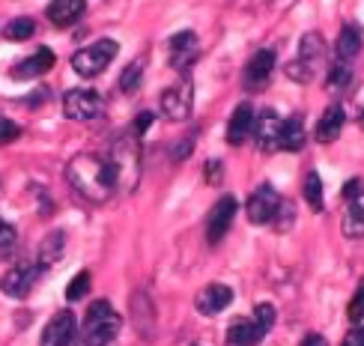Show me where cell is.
Masks as SVG:
<instances>
[{
    "label": "cell",
    "mask_w": 364,
    "mask_h": 346,
    "mask_svg": "<svg viewBox=\"0 0 364 346\" xmlns=\"http://www.w3.org/2000/svg\"><path fill=\"white\" fill-rule=\"evenodd\" d=\"M141 78H144V60L138 57L132 66H126L123 78H119V90H123V93H134V90L141 87Z\"/></svg>",
    "instance_id": "cell-27"
},
{
    "label": "cell",
    "mask_w": 364,
    "mask_h": 346,
    "mask_svg": "<svg viewBox=\"0 0 364 346\" xmlns=\"http://www.w3.org/2000/svg\"><path fill=\"white\" fill-rule=\"evenodd\" d=\"M275 48H260L248 63H245V72H242V87L248 90V93H260L266 90V84L272 81V72H275Z\"/></svg>",
    "instance_id": "cell-10"
},
{
    "label": "cell",
    "mask_w": 364,
    "mask_h": 346,
    "mask_svg": "<svg viewBox=\"0 0 364 346\" xmlns=\"http://www.w3.org/2000/svg\"><path fill=\"white\" fill-rule=\"evenodd\" d=\"M206 179H209L212 185H215L218 179H221V164H218V161H209V164H206Z\"/></svg>",
    "instance_id": "cell-36"
},
{
    "label": "cell",
    "mask_w": 364,
    "mask_h": 346,
    "mask_svg": "<svg viewBox=\"0 0 364 346\" xmlns=\"http://www.w3.org/2000/svg\"><path fill=\"white\" fill-rule=\"evenodd\" d=\"M45 275V266H33V263H21V266H15L9 269V272L0 278V293L9 296V298H27L30 290L39 283V278Z\"/></svg>",
    "instance_id": "cell-9"
},
{
    "label": "cell",
    "mask_w": 364,
    "mask_h": 346,
    "mask_svg": "<svg viewBox=\"0 0 364 346\" xmlns=\"http://www.w3.org/2000/svg\"><path fill=\"white\" fill-rule=\"evenodd\" d=\"M117 51H119V45L114 39H99V42L72 54V69H75V75H81V78H96V75H102L114 63Z\"/></svg>",
    "instance_id": "cell-5"
},
{
    "label": "cell",
    "mask_w": 364,
    "mask_h": 346,
    "mask_svg": "<svg viewBox=\"0 0 364 346\" xmlns=\"http://www.w3.org/2000/svg\"><path fill=\"white\" fill-rule=\"evenodd\" d=\"M281 129H284V119L272 108H266L260 117H257L254 138H257L260 153H278V149H281Z\"/></svg>",
    "instance_id": "cell-15"
},
{
    "label": "cell",
    "mask_w": 364,
    "mask_h": 346,
    "mask_svg": "<svg viewBox=\"0 0 364 346\" xmlns=\"http://www.w3.org/2000/svg\"><path fill=\"white\" fill-rule=\"evenodd\" d=\"M90 287H93V278H90V272H78V275L69 281L66 298H69V302H81V298L90 293Z\"/></svg>",
    "instance_id": "cell-28"
},
{
    "label": "cell",
    "mask_w": 364,
    "mask_h": 346,
    "mask_svg": "<svg viewBox=\"0 0 364 346\" xmlns=\"http://www.w3.org/2000/svg\"><path fill=\"white\" fill-rule=\"evenodd\" d=\"M296 224V209H293V203L290 200H281V206H278V212H275V218H272V227H275L278 233H287Z\"/></svg>",
    "instance_id": "cell-30"
},
{
    "label": "cell",
    "mask_w": 364,
    "mask_h": 346,
    "mask_svg": "<svg viewBox=\"0 0 364 346\" xmlns=\"http://www.w3.org/2000/svg\"><path fill=\"white\" fill-rule=\"evenodd\" d=\"M254 108L248 102H242V104H236V111H233V117H230V123H227V144L230 146H242L248 141V134L254 131Z\"/></svg>",
    "instance_id": "cell-18"
},
{
    "label": "cell",
    "mask_w": 364,
    "mask_h": 346,
    "mask_svg": "<svg viewBox=\"0 0 364 346\" xmlns=\"http://www.w3.org/2000/svg\"><path fill=\"white\" fill-rule=\"evenodd\" d=\"M75 337H78V317L72 310H57L42 328L39 346H72Z\"/></svg>",
    "instance_id": "cell-11"
},
{
    "label": "cell",
    "mask_w": 364,
    "mask_h": 346,
    "mask_svg": "<svg viewBox=\"0 0 364 346\" xmlns=\"http://www.w3.org/2000/svg\"><path fill=\"white\" fill-rule=\"evenodd\" d=\"M281 194L272 188L269 183L257 188L251 198H248V206H245V212H248V221L251 224H272V218H275L278 212V206H281Z\"/></svg>",
    "instance_id": "cell-14"
},
{
    "label": "cell",
    "mask_w": 364,
    "mask_h": 346,
    "mask_svg": "<svg viewBox=\"0 0 364 346\" xmlns=\"http://www.w3.org/2000/svg\"><path fill=\"white\" fill-rule=\"evenodd\" d=\"M236 218V198H221L215 206H212V212L206 218V242L209 245H221L224 236L230 233V224Z\"/></svg>",
    "instance_id": "cell-13"
},
{
    "label": "cell",
    "mask_w": 364,
    "mask_h": 346,
    "mask_svg": "<svg viewBox=\"0 0 364 346\" xmlns=\"http://www.w3.org/2000/svg\"><path fill=\"white\" fill-rule=\"evenodd\" d=\"M54 63H57L54 51L42 45V48H36L30 57H24L21 63H15V66H12V78H15V81H33V78H42L45 72H51V69H54Z\"/></svg>",
    "instance_id": "cell-17"
},
{
    "label": "cell",
    "mask_w": 364,
    "mask_h": 346,
    "mask_svg": "<svg viewBox=\"0 0 364 346\" xmlns=\"http://www.w3.org/2000/svg\"><path fill=\"white\" fill-rule=\"evenodd\" d=\"M102 111H105V102L90 87H75L63 96V114L75 119V123H90V119L102 117Z\"/></svg>",
    "instance_id": "cell-7"
},
{
    "label": "cell",
    "mask_w": 364,
    "mask_h": 346,
    "mask_svg": "<svg viewBox=\"0 0 364 346\" xmlns=\"http://www.w3.org/2000/svg\"><path fill=\"white\" fill-rule=\"evenodd\" d=\"M153 119H156V117H153V114H149V111L138 114V119H134V126H132V131H134V134H138V138H141V134H144V131H146L149 126H153Z\"/></svg>",
    "instance_id": "cell-34"
},
{
    "label": "cell",
    "mask_w": 364,
    "mask_h": 346,
    "mask_svg": "<svg viewBox=\"0 0 364 346\" xmlns=\"http://www.w3.org/2000/svg\"><path fill=\"white\" fill-rule=\"evenodd\" d=\"M69 185L90 203H105L119 191V173L111 156L99 153H81L66 164Z\"/></svg>",
    "instance_id": "cell-1"
},
{
    "label": "cell",
    "mask_w": 364,
    "mask_h": 346,
    "mask_svg": "<svg viewBox=\"0 0 364 346\" xmlns=\"http://www.w3.org/2000/svg\"><path fill=\"white\" fill-rule=\"evenodd\" d=\"M343 123H346V111L343 104H328V108L323 111V117L316 119V141L320 144H335L341 138L343 131Z\"/></svg>",
    "instance_id": "cell-19"
},
{
    "label": "cell",
    "mask_w": 364,
    "mask_h": 346,
    "mask_svg": "<svg viewBox=\"0 0 364 346\" xmlns=\"http://www.w3.org/2000/svg\"><path fill=\"white\" fill-rule=\"evenodd\" d=\"M341 230L346 239H364V188L355 191L353 198H346Z\"/></svg>",
    "instance_id": "cell-20"
},
{
    "label": "cell",
    "mask_w": 364,
    "mask_h": 346,
    "mask_svg": "<svg viewBox=\"0 0 364 346\" xmlns=\"http://www.w3.org/2000/svg\"><path fill=\"white\" fill-rule=\"evenodd\" d=\"M350 320L353 323H361L364 320V281L358 283V290H355L353 302H350Z\"/></svg>",
    "instance_id": "cell-33"
},
{
    "label": "cell",
    "mask_w": 364,
    "mask_h": 346,
    "mask_svg": "<svg viewBox=\"0 0 364 346\" xmlns=\"http://www.w3.org/2000/svg\"><path fill=\"white\" fill-rule=\"evenodd\" d=\"M278 310L272 305H257L254 317H236L227 328V343L230 346H257L275 325Z\"/></svg>",
    "instance_id": "cell-4"
},
{
    "label": "cell",
    "mask_w": 364,
    "mask_h": 346,
    "mask_svg": "<svg viewBox=\"0 0 364 346\" xmlns=\"http://www.w3.org/2000/svg\"><path fill=\"white\" fill-rule=\"evenodd\" d=\"M63 248H66V236L60 233V230H51L48 236L42 239L39 254H36V263H39V266H45V269L57 266L60 260H63Z\"/></svg>",
    "instance_id": "cell-23"
},
{
    "label": "cell",
    "mask_w": 364,
    "mask_h": 346,
    "mask_svg": "<svg viewBox=\"0 0 364 346\" xmlns=\"http://www.w3.org/2000/svg\"><path fill=\"white\" fill-rule=\"evenodd\" d=\"M361 45H364L361 27L358 24H343L341 36H338V45H335V54H338V60H343V63H350V60L358 57Z\"/></svg>",
    "instance_id": "cell-22"
},
{
    "label": "cell",
    "mask_w": 364,
    "mask_h": 346,
    "mask_svg": "<svg viewBox=\"0 0 364 346\" xmlns=\"http://www.w3.org/2000/svg\"><path fill=\"white\" fill-rule=\"evenodd\" d=\"M18 134H21V129L15 126L12 119L0 117V146H6V144H12V141H18Z\"/></svg>",
    "instance_id": "cell-32"
},
{
    "label": "cell",
    "mask_w": 364,
    "mask_h": 346,
    "mask_svg": "<svg viewBox=\"0 0 364 346\" xmlns=\"http://www.w3.org/2000/svg\"><path fill=\"white\" fill-rule=\"evenodd\" d=\"M15 242H18V233H15L12 224H4V227H0V257H9Z\"/></svg>",
    "instance_id": "cell-31"
},
{
    "label": "cell",
    "mask_w": 364,
    "mask_h": 346,
    "mask_svg": "<svg viewBox=\"0 0 364 346\" xmlns=\"http://www.w3.org/2000/svg\"><path fill=\"white\" fill-rule=\"evenodd\" d=\"M341 346H364V325L353 328V332L343 337V343H341Z\"/></svg>",
    "instance_id": "cell-35"
},
{
    "label": "cell",
    "mask_w": 364,
    "mask_h": 346,
    "mask_svg": "<svg viewBox=\"0 0 364 346\" xmlns=\"http://www.w3.org/2000/svg\"><path fill=\"white\" fill-rule=\"evenodd\" d=\"M301 191H305V200H308V206L314 209V212H323L326 200H323V179H320V173L311 171L305 176V185H301Z\"/></svg>",
    "instance_id": "cell-25"
},
{
    "label": "cell",
    "mask_w": 364,
    "mask_h": 346,
    "mask_svg": "<svg viewBox=\"0 0 364 346\" xmlns=\"http://www.w3.org/2000/svg\"><path fill=\"white\" fill-rule=\"evenodd\" d=\"M323 66H326V39L311 30V33L301 36L296 60L287 63V78L296 84H314Z\"/></svg>",
    "instance_id": "cell-3"
},
{
    "label": "cell",
    "mask_w": 364,
    "mask_h": 346,
    "mask_svg": "<svg viewBox=\"0 0 364 346\" xmlns=\"http://www.w3.org/2000/svg\"><path fill=\"white\" fill-rule=\"evenodd\" d=\"M305 146V119L301 114H293L284 119V129H281V149L287 153H299Z\"/></svg>",
    "instance_id": "cell-24"
},
{
    "label": "cell",
    "mask_w": 364,
    "mask_h": 346,
    "mask_svg": "<svg viewBox=\"0 0 364 346\" xmlns=\"http://www.w3.org/2000/svg\"><path fill=\"white\" fill-rule=\"evenodd\" d=\"M299 346H328V340H326L323 335H308Z\"/></svg>",
    "instance_id": "cell-37"
},
{
    "label": "cell",
    "mask_w": 364,
    "mask_h": 346,
    "mask_svg": "<svg viewBox=\"0 0 364 346\" xmlns=\"http://www.w3.org/2000/svg\"><path fill=\"white\" fill-rule=\"evenodd\" d=\"M350 81H353L350 66H346L343 60H338V66L328 72V90H331V93H341V90L350 87Z\"/></svg>",
    "instance_id": "cell-29"
},
{
    "label": "cell",
    "mask_w": 364,
    "mask_h": 346,
    "mask_svg": "<svg viewBox=\"0 0 364 346\" xmlns=\"http://www.w3.org/2000/svg\"><path fill=\"white\" fill-rule=\"evenodd\" d=\"M230 305H233V290L227 287V283H209V287H203L194 298V310L200 313V317H215V313H221Z\"/></svg>",
    "instance_id": "cell-16"
},
{
    "label": "cell",
    "mask_w": 364,
    "mask_h": 346,
    "mask_svg": "<svg viewBox=\"0 0 364 346\" xmlns=\"http://www.w3.org/2000/svg\"><path fill=\"white\" fill-rule=\"evenodd\" d=\"M84 9H87L84 0H51L45 15H48V21L54 27H72L84 15Z\"/></svg>",
    "instance_id": "cell-21"
},
{
    "label": "cell",
    "mask_w": 364,
    "mask_h": 346,
    "mask_svg": "<svg viewBox=\"0 0 364 346\" xmlns=\"http://www.w3.org/2000/svg\"><path fill=\"white\" fill-rule=\"evenodd\" d=\"M168 48H171V66L182 75H188V69L200 57V39H197L194 30H179L176 36H171Z\"/></svg>",
    "instance_id": "cell-12"
},
{
    "label": "cell",
    "mask_w": 364,
    "mask_h": 346,
    "mask_svg": "<svg viewBox=\"0 0 364 346\" xmlns=\"http://www.w3.org/2000/svg\"><path fill=\"white\" fill-rule=\"evenodd\" d=\"M4 224H6V221H4V218H0V227H4Z\"/></svg>",
    "instance_id": "cell-39"
},
{
    "label": "cell",
    "mask_w": 364,
    "mask_h": 346,
    "mask_svg": "<svg viewBox=\"0 0 364 346\" xmlns=\"http://www.w3.org/2000/svg\"><path fill=\"white\" fill-rule=\"evenodd\" d=\"M119 313L114 310L111 302H93L84 313V325H81V346H108L117 335H119Z\"/></svg>",
    "instance_id": "cell-2"
},
{
    "label": "cell",
    "mask_w": 364,
    "mask_h": 346,
    "mask_svg": "<svg viewBox=\"0 0 364 346\" xmlns=\"http://www.w3.org/2000/svg\"><path fill=\"white\" fill-rule=\"evenodd\" d=\"M36 33V21L27 18V15H21V18H12L6 27H4V36L12 39V42H24Z\"/></svg>",
    "instance_id": "cell-26"
},
{
    "label": "cell",
    "mask_w": 364,
    "mask_h": 346,
    "mask_svg": "<svg viewBox=\"0 0 364 346\" xmlns=\"http://www.w3.org/2000/svg\"><path fill=\"white\" fill-rule=\"evenodd\" d=\"M111 161L117 164V173H119V188H134L138 185V176H141V146H138V134H126L111 146Z\"/></svg>",
    "instance_id": "cell-6"
},
{
    "label": "cell",
    "mask_w": 364,
    "mask_h": 346,
    "mask_svg": "<svg viewBox=\"0 0 364 346\" xmlns=\"http://www.w3.org/2000/svg\"><path fill=\"white\" fill-rule=\"evenodd\" d=\"M358 123H361V129H364V111H361V117H358Z\"/></svg>",
    "instance_id": "cell-38"
},
{
    "label": "cell",
    "mask_w": 364,
    "mask_h": 346,
    "mask_svg": "<svg viewBox=\"0 0 364 346\" xmlns=\"http://www.w3.org/2000/svg\"><path fill=\"white\" fill-rule=\"evenodd\" d=\"M191 108H194V81L188 75H182V81H176L161 93V114L173 119V123H182V119L191 117Z\"/></svg>",
    "instance_id": "cell-8"
}]
</instances>
